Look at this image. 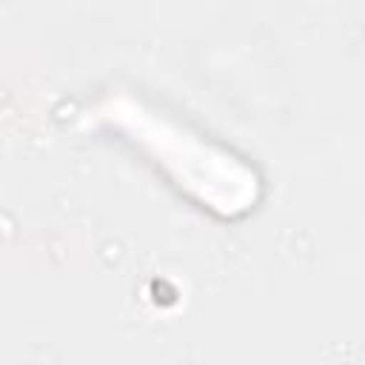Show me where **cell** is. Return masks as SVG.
I'll return each mask as SVG.
<instances>
[{
  "label": "cell",
  "instance_id": "1",
  "mask_svg": "<svg viewBox=\"0 0 365 365\" xmlns=\"http://www.w3.org/2000/svg\"><path fill=\"white\" fill-rule=\"evenodd\" d=\"M97 120L125 134L128 143L140 145L163 171L205 208L234 217L254 205L257 174L237 160L231 151L202 140L177 120L134 97H108L97 108Z\"/></svg>",
  "mask_w": 365,
  "mask_h": 365
}]
</instances>
